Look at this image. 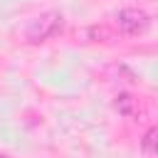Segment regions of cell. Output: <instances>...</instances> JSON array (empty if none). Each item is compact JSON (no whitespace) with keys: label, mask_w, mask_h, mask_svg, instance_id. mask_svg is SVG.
<instances>
[{"label":"cell","mask_w":158,"mask_h":158,"mask_svg":"<svg viewBox=\"0 0 158 158\" xmlns=\"http://www.w3.org/2000/svg\"><path fill=\"white\" fill-rule=\"evenodd\" d=\"M62 15L59 12H54V10H49V12H42V15H37L35 20H30V25L25 27V37H27V42H44V40H49V37H54L59 30H62Z\"/></svg>","instance_id":"1"},{"label":"cell","mask_w":158,"mask_h":158,"mask_svg":"<svg viewBox=\"0 0 158 158\" xmlns=\"http://www.w3.org/2000/svg\"><path fill=\"white\" fill-rule=\"evenodd\" d=\"M148 25H151L148 12H143V10H138V7H126V10H118V12H116V27H118V32L126 35V37H138V35H143V32L148 30Z\"/></svg>","instance_id":"2"},{"label":"cell","mask_w":158,"mask_h":158,"mask_svg":"<svg viewBox=\"0 0 158 158\" xmlns=\"http://www.w3.org/2000/svg\"><path fill=\"white\" fill-rule=\"evenodd\" d=\"M114 109H116L121 116H126V118H131V116L138 114V104H136V99H133L131 94H118V96L114 99Z\"/></svg>","instance_id":"3"},{"label":"cell","mask_w":158,"mask_h":158,"mask_svg":"<svg viewBox=\"0 0 158 158\" xmlns=\"http://www.w3.org/2000/svg\"><path fill=\"white\" fill-rule=\"evenodd\" d=\"M156 136H158L156 128H148V131H146V136H143V141H141V148H143L146 156H153V153H156V141H158Z\"/></svg>","instance_id":"4"},{"label":"cell","mask_w":158,"mask_h":158,"mask_svg":"<svg viewBox=\"0 0 158 158\" xmlns=\"http://www.w3.org/2000/svg\"><path fill=\"white\" fill-rule=\"evenodd\" d=\"M0 158H10V156H2V153H0Z\"/></svg>","instance_id":"5"}]
</instances>
